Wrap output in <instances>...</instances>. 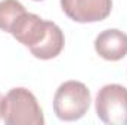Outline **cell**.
Here are the masks:
<instances>
[{"label":"cell","mask_w":127,"mask_h":125,"mask_svg":"<svg viewBox=\"0 0 127 125\" xmlns=\"http://www.w3.org/2000/svg\"><path fill=\"white\" fill-rule=\"evenodd\" d=\"M96 113L108 125H127V88L120 84L103 85L96 96Z\"/></svg>","instance_id":"4"},{"label":"cell","mask_w":127,"mask_h":125,"mask_svg":"<svg viewBox=\"0 0 127 125\" xmlns=\"http://www.w3.org/2000/svg\"><path fill=\"white\" fill-rule=\"evenodd\" d=\"M10 34L37 59L49 61L61 55L65 44L62 30L50 21L41 19L38 15L24 12L12 25Z\"/></svg>","instance_id":"1"},{"label":"cell","mask_w":127,"mask_h":125,"mask_svg":"<svg viewBox=\"0 0 127 125\" xmlns=\"http://www.w3.org/2000/svg\"><path fill=\"white\" fill-rule=\"evenodd\" d=\"M90 106V91L80 81L61 84L53 97V112L62 121H77Z\"/></svg>","instance_id":"3"},{"label":"cell","mask_w":127,"mask_h":125,"mask_svg":"<svg viewBox=\"0 0 127 125\" xmlns=\"http://www.w3.org/2000/svg\"><path fill=\"white\" fill-rule=\"evenodd\" d=\"M95 50L105 61H121L127 56V34L115 28L102 31L95 40Z\"/></svg>","instance_id":"6"},{"label":"cell","mask_w":127,"mask_h":125,"mask_svg":"<svg viewBox=\"0 0 127 125\" xmlns=\"http://www.w3.org/2000/svg\"><path fill=\"white\" fill-rule=\"evenodd\" d=\"M37 1H40V0H37Z\"/></svg>","instance_id":"9"},{"label":"cell","mask_w":127,"mask_h":125,"mask_svg":"<svg viewBox=\"0 0 127 125\" xmlns=\"http://www.w3.org/2000/svg\"><path fill=\"white\" fill-rule=\"evenodd\" d=\"M1 103H3V97L0 94V119H1Z\"/></svg>","instance_id":"8"},{"label":"cell","mask_w":127,"mask_h":125,"mask_svg":"<svg viewBox=\"0 0 127 125\" xmlns=\"http://www.w3.org/2000/svg\"><path fill=\"white\" fill-rule=\"evenodd\" d=\"M1 119L7 125H43V110L35 96L24 88H12L1 103Z\"/></svg>","instance_id":"2"},{"label":"cell","mask_w":127,"mask_h":125,"mask_svg":"<svg viewBox=\"0 0 127 125\" xmlns=\"http://www.w3.org/2000/svg\"><path fill=\"white\" fill-rule=\"evenodd\" d=\"M61 6L69 19L87 24L108 18L112 9V0H61Z\"/></svg>","instance_id":"5"},{"label":"cell","mask_w":127,"mask_h":125,"mask_svg":"<svg viewBox=\"0 0 127 125\" xmlns=\"http://www.w3.org/2000/svg\"><path fill=\"white\" fill-rule=\"evenodd\" d=\"M25 12V7L18 0H1L0 1V30L9 32L15 21Z\"/></svg>","instance_id":"7"}]
</instances>
